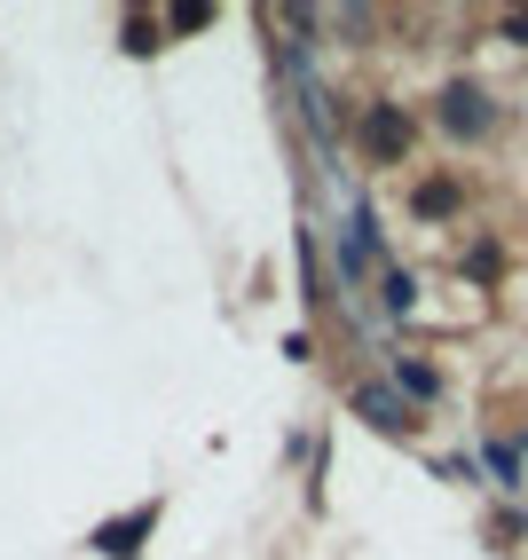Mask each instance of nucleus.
<instances>
[{"mask_svg":"<svg viewBox=\"0 0 528 560\" xmlns=\"http://www.w3.org/2000/svg\"><path fill=\"white\" fill-rule=\"evenodd\" d=\"M150 521H159V505H134L127 521L95 529V552H110V560H134V552H142V537H150Z\"/></svg>","mask_w":528,"mask_h":560,"instance_id":"f03ea898","label":"nucleus"},{"mask_svg":"<svg viewBox=\"0 0 528 560\" xmlns=\"http://www.w3.org/2000/svg\"><path fill=\"white\" fill-rule=\"evenodd\" d=\"M127 48L150 56V48H159V24H150V16H127Z\"/></svg>","mask_w":528,"mask_h":560,"instance_id":"39448f33","label":"nucleus"},{"mask_svg":"<svg viewBox=\"0 0 528 560\" xmlns=\"http://www.w3.org/2000/svg\"><path fill=\"white\" fill-rule=\"evenodd\" d=\"M442 119H449V135H481V127H489V103H481L473 88H449V110H442Z\"/></svg>","mask_w":528,"mask_h":560,"instance_id":"7ed1b4c3","label":"nucleus"},{"mask_svg":"<svg viewBox=\"0 0 528 560\" xmlns=\"http://www.w3.org/2000/svg\"><path fill=\"white\" fill-rule=\"evenodd\" d=\"M166 24H174V32H198V24H213V9H198V0H190V9H166Z\"/></svg>","mask_w":528,"mask_h":560,"instance_id":"0eeeda50","label":"nucleus"},{"mask_svg":"<svg viewBox=\"0 0 528 560\" xmlns=\"http://www.w3.org/2000/svg\"><path fill=\"white\" fill-rule=\"evenodd\" d=\"M363 151L379 159V166H395V159L410 151V119H402L395 103H379V110H371V119H363Z\"/></svg>","mask_w":528,"mask_h":560,"instance_id":"f257e3e1","label":"nucleus"},{"mask_svg":"<svg viewBox=\"0 0 528 560\" xmlns=\"http://www.w3.org/2000/svg\"><path fill=\"white\" fill-rule=\"evenodd\" d=\"M449 206H458V190H449V182H426V190H419V213H449Z\"/></svg>","mask_w":528,"mask_h":560,"instance_id":"423d86ee","label":"nucleus"},{"mask_svg":"<svg viewBox=\"0 0 528 560\" xmlns=\"http://www.w3.org/2000/svg\"><path fill=\"white\" fill-rule=\"evenodd\" d=\"M355 402H363V419H379V427H387V434H402V427H410V410H402V402H395V395H387V387H363V395H355Z\"/></svg>","mask_w":528,"mask_h":560,"instance_id":"20e7f679","label":"nucleus"}]
</instances>
